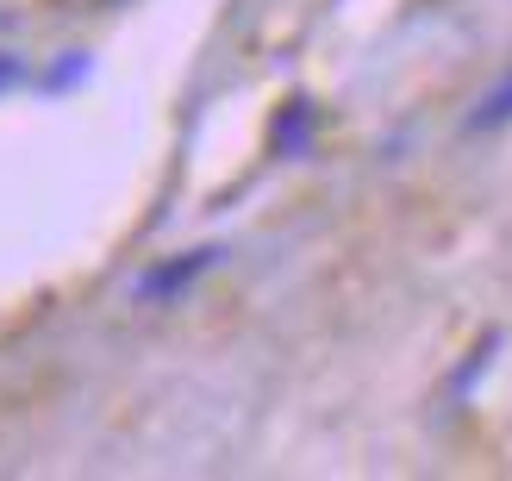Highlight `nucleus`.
<instances>
[{
	"instance_id": "obj_2",
	"label": "nucleus",
	"mask_w": 512,
	"mask_h": 481,
	"mask_svg": "<svg viewBox=\"0 0 512 481\" xmlns=\"http://www.w3.org/2000/svg\"><path fill=\"white\" fill-rule=\"evenodd\" d=\"M306 138H313V113H306V100H294V107H281V119H275V144L306 150Z\"/></svg>"
},
{
	"instance_id": "obj_5",
	"label": "nucleus",
	"mask_w": 512,
	"mask_h": 481,
	"mask_svg": "<svg viewBox=\"0 0 512 481\" xmlns=\"http://www.w3.org/2000/svg\"><path fill=\"white\" fill-rule=\"evenodd\" d=\"M19 82V57H7V50H0V94H7Z\"/></svg>"
},
{
	"instance_id": "obj_3",
	"label": "nucleus",
	"mask_w": 512,
	"mask_h": 481,
	"mask_svg": "<svg viewBox=\"0 0 512 481\" xmlns=\"http://www.w3.org/2000/svg\"><path fill=\"white\" fill-rule=\"evenodd\" d=\"M469 125H475V132H494V125H512V75H506V82H500L488 100H481Z\"/></svg>"
},
{
	"instance_id": "obj_4",
	"label": "nucleus",
	"mask_w": 512,
	"mask_h": 481,
	"mask_svg": "<svg viewBox=\"0 0 512 481\" xmlns=\"http://www.w3.org/2000/svg\"><path fill=\"white\" fill-rule=\"evenodd\" d=\"M88 75V57H69V63H57V75H50V88H69V82H82Z\"/></svg>"
},
{
	"instance_id": "obj_1",
	"label": "nucleus",
	"mask_w": 512,
	"mask_h": 481,
	"mask_svg": "<svg viewBox=\"0 0 512 481\" xmlns=\"http://www.w3.org/2000/svg\"><path fill=\"white\" fill-rule=\"evenodd\" d=\"M213 257H219V250H194V257H182V263H169V269H150V275H144L138 288H144V294H175V288H188V282H194V275L207 269Z\"/></svg>"
}]
</instances>
